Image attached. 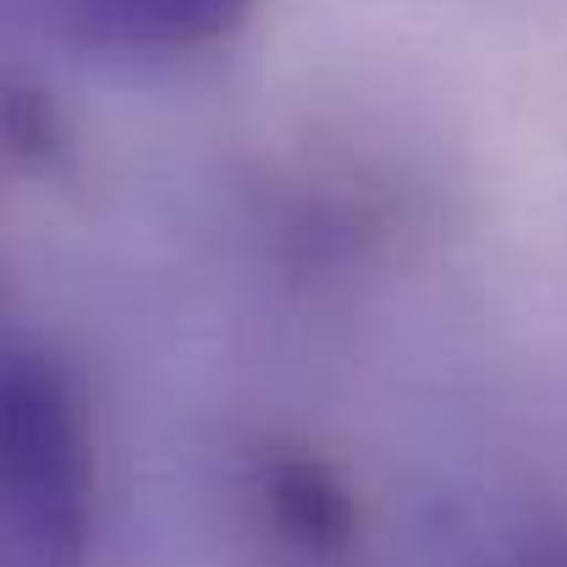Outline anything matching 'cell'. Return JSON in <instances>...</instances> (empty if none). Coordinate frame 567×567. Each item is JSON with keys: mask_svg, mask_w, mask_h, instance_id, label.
Masks as SVG:
<instances>
[{"mask_svg": "<svg viewBox=\"0 0 567 567\" xmlns=\"http://www.w3.org/2000/svg\"><path fill=\"white\" fill-rule=\"evenodd\" d=\"M0 485L22 567H89L94 430L78 380L39 348H11L0 375Z\"/></svg>", "mask_w": 567, "mask_h": 567, "instance_id": "obj_1", "label": "cell"}, {"mask_svg": "<svg viewBox=\"0 0 567 567\" xmlns=\"http://www.w3.org/2000/svg\"><path fill=\"white\" fill-rule=\"evenodd\" d=\"M248 491L265 524L281 535V546L315 563H337L359 546V496L315 446L270 441L254 457Z\"/></svg>", "mask_w": 567, "mask_h": 567, "instance_id": "obj_2", "label": "cell"}, {"mask_svg": "<svg viewBox=\"0 0 567 567\" xmlns=\"http://www.w3.org/2000/svg\"><path fill=\"white\" fill-rule=\"evenodd\" d=\"M39 6L66 39L116 55H193L231 39L254 11V0H39Z\"/></svg>", "mask_w": 567, "mask_h": 567, "instance_id": "obj_3", "label": "cell"}, {"mask_svg": "<svg viewBox=\"0 0 567 567\" xmlns=\"http://www.w3.org/2000/svg\"><path fill=\"white\" fill-rule=\"evenodd\" d=\"M6 155L33 177H61L72 166V133L55 100L33 83L6 89Z\"/></svg>", "mask_w": 567, "mask_h": 567, "instance_id": "obj_4", "label": "cell"}, {"mask_svg": "<svg viewBox=\"0 0 567 567\" xmlns=\"http://www.w3.org/2000/svg\"><path fill=\"white\" fill-rule=\"evenodd\" d=\"M502 567H567V529H529Z\"/></svg>", "mask_w": 567, "mask_h": 567, "instance_id": "obj_5", "label": "cell"}]
</instances>
